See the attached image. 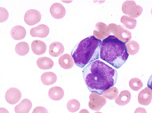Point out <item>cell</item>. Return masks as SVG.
Returning a JSON list of instances; mask_svg holds the SVG:
<instances>
[{
  "label": "cell",
  "instance_id": "cell-1",
  "mask_svg": "<svg viewBox=\"0 0 152 113\" xmlns=\"http://www.w3.org/2000/svg\"><path fill=\"white\" fill-rule=\"evenodd\" d=\"M85 83L90 92L102 95L117 82L118 72L100 60H96L86 67L82 72Z\"/></svg>",
  "mask_w": 152,
  "mask_h": 113
},
{
  "label": "cell",
  "instance_id": "cell-2",
  "mask_svg": "<svg viewBox=\"0 0 152 113\" xmlns=\"http://www.w3.org/2000/svg\"><path fill=\"white\" fill-rule=\"evenodd\" d=\"M129 55L126 43L115 36L110 35L102 41L100 58L116 68H120L125 64Z\"/></svg>",
  "mask_w": 152,
  "mask_h": 113
},
{
  "label": "cell",
  "instance_id": "cell-3",
  "mask_svg": "<svg viewBox=\"0 0 152 113\" xmlns=\"http://www.w3.org/2000/svg\"><path fill=\"white\" fill-rule=\"evenodd\" d=\"M102 41L94 36H90L77 44L71 52L75 64L79 67L86 65L99 58Z\"/></svg>",
  "mask_w": 152,
  "mask_h": 113
},
{
  "label": "cell",
  "instance_id": "cell-4",
  "mask_svg": "<svg viewBox=\"0 0 152 113\" xmlns=\"http://www.w3.org/2000/svg\"><path fill=\"white\" fill-rule=\"evenodd\" d=\"M108 26L114 36L122 42L126 43L132 38L131 32L121 25H118L115 24H110Z\"/></svg>",
  "mask_w": 152,
  "mask_h": 113
},
{
  "label": "cell",
  "instance_id": "cell-5",
  "mask_svg": "<svg viewBox=\"0 0 152 113\" xmlns=\"http://www.w3.org/2000/svg\"><path fill=\"white\" fill-rule=\"evenodd\" d=\"M122 10L123 13L133 18L139 17L143 11L142 8L134 1H126L122 5Z\"/></svg>",
  "mask_w": 152,
  "mask_h": 113
},
{
  "label": "cell",
  "instance_id": "cell-6",
  "mask_svg": "<svg viewBox=\"0 0 152 113\" xmlns=\"http://www.w3.org/2000/svg\"><path fill=\"white\" fill-rule=\"evenodd\" d=\"M89 99L88 106L90 109L94 111H100L106 103L105 98L95 92L90 94Z\"/></svg>",
  "mask_w": 152,
  "mask_h": 113
},
{
  "label": "cell",
  "instance_id": "cell-7",
  "mask_svg": "<svg viewBox=\"0 0 152 113\" xmlns=\"http://www.w3.org/2000/svg\"><path fill=\"white\" fill-rule=\"evenodd\" d=\"M96 30H94V36L99 40H104L110 36L111 31L109 26L102 22H98L96 24Z\"/></svg>",
  "mask_w": 152,
  "mask_h": 113
},
{
  "label": "cell",
  "instance_id": "cell-8",
  "mask_svg": "<svg viewBox=\"0 0 152 113\" xmlns=\"http://www.w3.org/2000/svg\"><path fill=\"white\" fill-rule=\"evenodd\" d=\"M41 19V13L35 9H29L25 13L24 20L28 25L32 26L37 24Z\"/></svg>",
  "mask_w": 152,
  "mask_h": 113
},
{
  "label": "cell",
  "instance_id": "cell-9",
  "mask_svg": "<svg viewBox=\"0 0 152 113\" xmlns=\"http://www.w3.org/2000/svg\"><path fill=\"white\" fill-rule=\"evenodd\" d=\"M21 96L22 95L19 90L17 88H11L8 89L5 93V100L10 104H15L20 100Z\"/></svg>",
  "mask_w": 152,
  "mask_h": 113
},
{
  "label": "cell",
  "instance_id": "cell-10",
  "mask_svg": "<svg viewBox=\"0 0 152 113\" xmlns=\"http://www.w3.org/2000/svg\"><path fill=\"white\" fill-rule=\"evenodd\" d=\"M152 99V91L149 87L145 88L138 94V102L142 105L147 106L150 104Z\"/></svg>",
  "mask_w": 152,
  "mask_h": 113
},
{
  "label": "cell",
  "instance_id": "cell-11",
  "mask_svg": "<svg viewBox=\"0 0 152 113\" xmlns=\"http://www.w3.org/2000/svg\"><path fill=\"white\" fill-rule=\"evenodd\" d=\"M50 12L54 18L60 19L65 17L66 10L62 4L59 3H55L51 6Z\"/></svg>",
  "mask_w": 152,
  "mask_h": 113
},
{
  "label": "cell",
  "instance_id": "cell-12",
  "mask_svg": "<svg viewBox=\"0 0 152 113\" xmlns=\"http://www.w3.org/2000/svg\"><path fill=\"white\" fill-rule=\"evenodd\" d=\"M50 32V29L46 25L40 24L36 27L31 28L30 35L32 37L45 38L48 36Z\"/></svg>",
  "mask_w": 152,
  "mask_h": 113
},
{
  "label": "cell",
  "instance_id": "cell-13",
  "mask_svg": "<svg viewBox=\"0 0 152 113\" xmlns=\"http://www.w3.org/2000/svg\"><path fill=\"white\" fill-rule=\"evenodd\" d=\"M31 48L34 54L40 55L45 53L47 47L44 42L39 40H35L32 42Z\"/></svg>",
  "mask_w": 152,
  "mask_h": 113
},
{
  "label": "cell",
  "instance_id": "cell-14",
  "mask_svg": "<svg viewBox=\"0 0 152 113\" xmlns=\"http://www.w3.org/2000/svg\"><path fill=\"white\" fill-rule=\"evenodd\" d=\"M64 51V46L59 42H53L49 47V53L52 57L60 56L62 55Z\"/></svg>",
  "mask_w": 152,
  "mask_h": 113
},
{
  "label": "cell",
  "instance_id": "cell-15",
  "mask_svg": "<svg viewBox=\"0 0 152 113\" xmlns=\"http://www.w3.org/2000/svg\"><path fill=\"white\" fill-rule=\"evenodd\" d=\"M75 60L72 56L66 54L59 58V64L64 69H70L74 66Z\"/></svg>",
  "mask_w": 152,
  "mask_h": 113
},
{
  "label": "cell",
  "instance_id": "cell-16",
  "mask_svg": "<svg viewBox=\"0 0 152 113\" xmlns=\"http://www.w3.org/2000/svg\"><path fill=\"white\" fill-rule=\"evenodd\" d=\"M12 37L16 40H19L24 39L26 36V31L23 27L16 26L12 28L10 31Z\"/></svg>",
  "mask_w": 152,
  "mask_h": 113
},
{
  "label": "cell",
  "instance_id": "cell-17",
  "mask_svg": "<svg viewBox=\"0 0 152 113\" xmlns=\"http://www.w3.org/2000/svg\"><path fill=\"white\" fill-rule=\"evenodd\" d=\"M32 107V104L29 99H25L15 107L16 113H28Z\"/></svg>",
  "mask_w": 152,
  "mask_h": 113
},
{
  "label": "cell",
  "instance_id": "cell-18",
  "mask_svg": "<svg viewBox=\"0 0 152 113\" xmlns=\"http://www.w3.org/2000/svg\"><path fill=\"white\" fill-rule=\"evenodd\" d=\"M64 96V91L60 87H52L49 91V97L55 101L61 100L63 98Z\"/></svg>",
  "mask_w": 152,
  "mask_h": 113
},
{
  "label": "cell",
  "instance_id": "cell-19",
  "mask_svg": "<svg viewBox=\"0 0 152 113\" xmlns=\"http://www.w3.org/2000/svg\"><path fill=\"white\" fill-rule=\"evenodd\" d=\"M131 93L129 91H123L115 99V102L117 104L120 106L126 105L129 103L131 99Z\"/></svg>",
  "mask_w": 152,
  "mask_h": 113
},
{
  "label": "cell",
  "instance_id": "cell-20",
  "mask_svg": "<svg viewBox=\"0 0 152 113\" xmlns=\"http://www.w3.org/2000/svg\"><path fill=\"white\" fill-rule=\"evenodd\" d=\"M37 64L42 69H50L53 67L54 63L52 60L48 57H42L37 59Z\"/></svg>",
  "mask_w": 152,
  "mask_h": 113
},
{
  "label": "cell",
  "instance_id": "cell-21",
  "mask_svg": "<svg viewBox=\"0 0 152 113\" xmlns=\"http://www.w3.org/2000/svg\"><path fill=\"white\" fill-rule=\"evenodd\" d=\"M41 79L42 82L45 85H50L56 82L57 76L53 72H46L42 74Z\"/></svg>",
  "mask_w": 152,
  "mask_h": 113
},
{
  "label": "cell",
  "instance_id": "cell-22",
  "mask_svg": "<svg viewBox=\"0 0 152 113\" xmlns=\"http://www.w3.org/2000/svg\"><path fill=\"white\" fill-rule=\"evenodd\" d=\"M127 52L129 55H134L138 53L140 49L139 44L135 41L129 40L126 42Z\"/></svg>",
  "mask_w": 152,
  "mask_h": 113
},
{
  "label": "cell",
  "instance_id": "cell-23",
  "mask_svg": "<svg viewBox=\"0 0 152 113\" xmlns=\"http://www.w3.org/2000/svg\"><path fill=\"white\" fill-rule=\"evenodd\" d=\"M29 50V46L27 42H19L15 47V51L19 55H26L28 53Z\"/></svg>",
  "mask_w": 152,
  "mask_h": 113
},
{
  "label": "cell",
  "instance_id": "cell-24",
  "mask_svg": "<svg viewBox=\"0 0 152 113\" xmlns=\"http://www.w3.org/2000/svg\"><path fill=\"white\" fill-rule=\"evenodd\" d=\"M121 22L124 26L129 29H133L136 26L137 21L134 18L128 16H122L121 19Z\"/></svg>",
  "mask_w": 152,
  "mask_h": 113
},
{
  "label": "cell",
  "instance_id": "cell-25",
  "mask_svg": "<svg viewBox=\"0 0 152 113\" xmlns=\"http://www.w3.org/2000/svg\"><path fill=\"white\" fill-rule=\"evenodd\" d=\"M118 90L115 87H111L103 93L102 96L105 98L113 100L115 99L118 95Z\"/></svg>",
  "mask_w": 152,
  "mask_h": 113
},
{
  "label": "cell",
  "instance_id": "cell-26",
  "mask_svg": "<svg viewBox=\"0 0 152 113\" xmlns=\"http://www.w3.org/2000/svg\"><path fill=\"white\" fill-rule=\"evenodd\" d=\"M129 85L133 90L137 91L143 87V83L141 80L137 78H132L130 80Z\"/></svg>",
  "mask_w": 152,
  "mask_h": 113
},
{
  "label": "cell",
  "instance_id": "cell-27",
  "mask_svg": "<svg viewBox=\"0 0 152 113\" xmlns=\"http://www.w3.org/2000/svg\"><path fill=\"white\" fill-rule=\"evenodd\" d=\"M80 107V104L78 100L73 99L69 100L67 104V108L69 112H75Z\"/></svg>",
  "mask_w": 152,
  "mask_h": 113
},
{
  "label": "cell",
  "instance_id": "cell-28",
  "mask_svg": "<svg viewBox=\"0 0 152 113\" xmlns=\"http://www.w3.org/2000/svg\"><path fill=\"white\" fill-rule=\"evenodd\" d=\"M32 113H49L48 110L42 107H37L34 108Z\"/></svg>",
  "mask_w": 152,
  "mask_h": 113
},
{
  "label": "cell",
  "instance_id": "cell-29",
  "mask_svg": "<svg viewBox=\"0 0 152 113\" xmlns=\"http://www.w3.org/2000/svg\"><path fill=\"white\" fill-rule=\"evenodd\" d=\"M134 113H147V112L144 108L138 107L135 110Z\"/></svg>",
  "mask_w": 152,
  "mask_h": 113
},
{
  "label": "cell",
  "instance_id": "cell-30",
  "mask_svg": "<svg viewBox=\"0 0 152 113\" xmlns=\"http://www.w3.org/2000/svg\"><path fill=\"white\" fill-rule=\"evenodd\" d=\"M147 85H148V87L150 88L152 91V75L148 81Z\"/></svg>",
  "mask_w": 152,
  "mask_h": 113
},
{
  "label": "cell",
  "instance_id": "cell-31",
  "mask_svg": "<svg viewBox=\"0 0 152 113\" xmlns=\"http://www.w3.org/2000/svg\"><path fill=\"white\" fill-rule=\"evenodd\" d=\"M0 112L1 113H9V112L6 109L2 108V107H1L0 109Z\"/></svg>",
  "mask_w": 152,
  "mask_h": 113
},
{
  "label": "cell",
  "instance_id": "cell-32",
  "mask_svg": "<svg viewBox=\"0 0 152 113\" xmlns=\"http://www.w3.org/2000/svg\"><path fill=\"white\" fill-rule=\"evenodd\" d=\"M79 113H89V112L88 110H86V109H83V110H81Z\"/></svg>",
  "mask_w": 152,
  "mask_h": 113
},
{
  "label": "cell",
  "instance_id": "cell-33",
  "mask_svg": "<svg viewBox=\"0 0 152 113\" xmlns=\"http://www.w3.org/2000/svg\"><path fill=\"white\" fill-rule=\"evenodd\" d=\"M95 113H102L100 112H96Z\"/></svg>",
  "mask_w": 152,
  "mask_h": 113
},
{
  "label": "cell",
  "instance_id": "cell-34",
  "mask_svg": "<svg viewBox=\"0 0 152 113\" xmlns=\"http://www.w3.org/2000/svg\"><path fill=\"white\" fill-rule=\"evenodd\" d=\"M151 13L152 15V9H151Z\"/></svg>",
  "mask_w": 152,
  "mask_h": 113
}]
</instances>
